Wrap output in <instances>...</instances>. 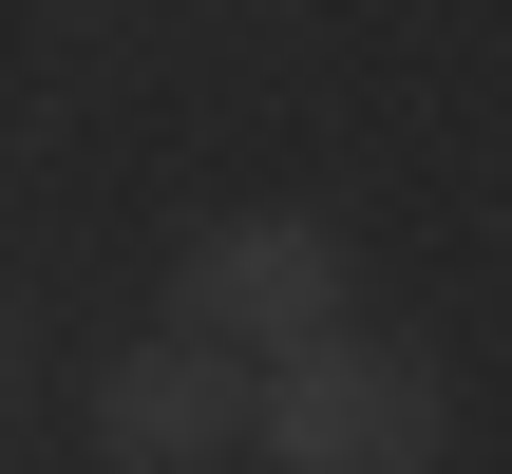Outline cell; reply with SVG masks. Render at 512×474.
I'll list each match as a JSON object with an SVG mask.
<instances>
[{"label":"cell","mask_w":512,"mask_h":474,"mask_svg":"<svg viewBox=\"0 0 512 474\" xmlns=\"http://www.w3.org/2000/svg\"><path fill=\"white\" fill-rule=\"evenodd\" d=\"M342 304H361V266H342L323 209H228V228H190V266H171V323H209V342H247V361L323 342Z\"/></svg>","instance_id":"2"},{"label":"cell","mask_w":512,"mask_h":474,"mask_svg":"<svg viewBox=\"0 0 512 474\" xmlns=\"http://www.w3.org/2000/svg\"><path fill=\"white\" fill-rule=\"evenodd\" d=\"M437 437H456V380L418 342H380L361 304L247 380V456L266 474H437Z\"/></svg>","instance_id":"1"},{"label":"cell","mask_w":512,"mask_h":474,"mask_svg":"<svg viewBox=\"0 0 512 474\" xmlns=\"http://www.w3.org/2000/svg\"><path fill=\"white\" fill-rule=\"evenodd\" d=\"M247 342H209V323H152V342H114L95 361V456L114 474H209V456H247Z\"/></svg>","instance_id":"3"}]
</instances>
